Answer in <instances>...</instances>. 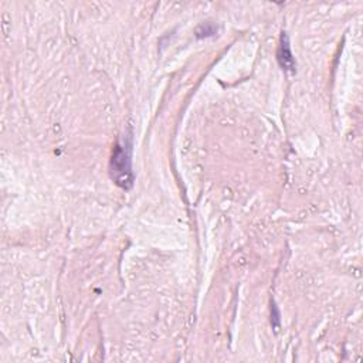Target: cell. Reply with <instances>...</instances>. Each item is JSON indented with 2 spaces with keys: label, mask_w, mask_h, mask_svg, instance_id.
<instances>
[{
  "label": "cell",
  "mask_w": 363,
  "mask_h": 363,
  "mask_svg": "<svg viewBox=\"0 0 363 363\" xmlns=\"http://www.w3.org/2000/svg\"><path fill=\"white\" fill-rule=\"evenodd\" d=\"M277 58L278 62L281 65V68L286 72H294L295 71V60L294 55L291 52V47H289V38L286 35V33L281 34V41H279V47H278V52H277Z\"/></svg>",
  "instance_id": "cell-2"
},
{
  "label": "cell",
  "mask_w": 363,
  "mask_h": 363,
  "mask_svg": "<svg viewBox=\"0 0 363 363\" xmlns=\"http://www.w3.org/2000/svg\"><path fill=\"white\" fill-rule=\"evenodd\" d=\"M109 172L112 180L122 189H130L133 184V173L130 163V147L129 145L116 143L112 152Z\"/></svg>",
  "instance_id": "cell-1"
}]
</instances>
